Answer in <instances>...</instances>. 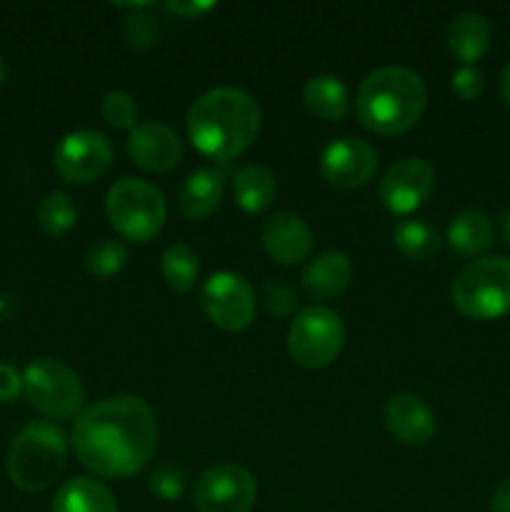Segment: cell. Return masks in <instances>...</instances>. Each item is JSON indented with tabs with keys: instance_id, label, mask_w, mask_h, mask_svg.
<instances>
[{
	"instance_id": "obj_20",
	"label": "cell",
	"mask_w": 510,
	"mask_h": 512,
	"mask_svg": "<svg viewBox=\"0 0 510 512\" xmlns=\"http://www.w3.org/2000/svg\"><path fill=\"white\" fill-rule=\"evenodd\" d=\"M53 512H118V500L95 478H73L55 493Z\"/></svg>"
},
{
	"instance_id": "obj_2",
	"label": "cell",
	"mask_w": 510,
	"mask_h": 512,
	"mask_svg": "<svg viewBox=\"0 0 510 512\" xmlns=\"http://www.w3.org/2000/svg\"><path fill=\"white\" fill-rule=\"evenodd\" d=\"M185 125L198 153L215 160H233L258 140L263 113L253 95L225 85L200 95L190 105Z\"/></svg>"
},
{
	"instance_id": "obj_18",
	"label": "cell",
	"mask_w": 510,
	"mask_h": 512,
	"mask_svg": "<svg viewBox=\"0 0 510 512\" xmlns=\"http://www.w3.org/2000/svg\"><path fill=\"white\" fill-rule=\"evenodd\" d=\"M493 28L480 13H460L445 30V45L450 55L463 65H475L490 50Z\"/></svg>"
},
{
	"instance_id": "obj_32",
	"label": "cell",
	"mask_w": 510,
	"mask_h": 512,
	"mask_svg": "<svg viewBox=\"0 0 510 512\" xmlns=\"http://www.w3.org/2000/svg\"><path fill=\"white\" fill-rule=\"evenodd\" d=\"M263 303L270 315L285 318V315H290L295 310V293L290 290V285L280 283V280H268L263 285Z\"/></svg>"
},
{
	"instance_id": "obj_23",
	"label": "cell",
	"mask_w": 510,
	"mask_h": 512,
	"mask_svg": "<svg viewBox=\"0 0 510 512\" xmlns=\"http://www.w3.org/2000/svg\"><path fill=\"white\" fill-rule=\"evenodd\" d=\"M233 193L240 208L255 215L273 205L278 185H275V175L265 165H243L233 175Z\"/></svg>"
},
{
	"instance_id": "obj_27",
	"label": "cell",
	"mask_w": 510,
	"mask_h": 512,
	"mask_svg": "<svg viewBox=\"0 0 510 512\" xmlns=\"http://www.w3.org/2000/svg\"><path fill=\"white\" fill-rule=\"evenodd\" d=\"M128 265V248L115 238H103L95 245H90L85 253V270L93 278L108 280L118 275Z\"/></svg>"
},
{
	"instance_id": "obj_14",
	"label": "cell",
	"mask_w": 510,
	"mask_h": 512,
	"mask_svg": "<svg viewBox=\"0 0 510 512\" xmlns=\"http://www.w3.org/2000/svg\"><path fill=\"white\" fill-rule=\"evenodd\" d=\"M128 158L145 173H170L183 160V140L163 123H138L128 133Z\"/></svg>"
},
{
	"instance_id": "obj_12",
	"label": "cell",
	"mask_w": 510,
	"mask_h": 512,
	"mask_svg": "<svg viewBox=\"0 0 510 512\" xmlns=\"http://www.w3.org/2000/svg\"><path fill=\"white\" fill-rule=\"evenodd\" d=\"M435 170L423 158H403L380 180V200L393 215H410L433 195Z\"/></svg>"
},
{
	"instance_id": "obj_1",
	"label": "cell",
	"mask_w": 510,
	"mask_h": 512,
	"mask_svg": "<svg viewBox=\"0 0 510 512\" xmlns=\"http://www.w3.org/2000/svg\"><path fill=\"white\" fill-rule=\"evenodd\" d=\"M80 465L100 478H130L153 460L158 420L138 395H115L80 410L70 435Z\"/></svg>"
},
{
	"instance_id": "obj_22",
	"label": "cell",
	"mask_w": 510,
	"mask_h": 512,
	"mask_svg": "<svg viewBox=\"0 0 510 512\" xmlns=\"http://www.w3.org/2000/svg\"><path fill=\"white\" fill-rule=\"evenodd\" d=\"M493 243V225L480 210H463L448 225V245L460 258H475Z\"/></svg>"
},
{
	"instance_id": "obj_33",
	"label": "cell",
	"mask_w": 510,
	"mask_h": 512,
	"mask_svg": "<svg viewBox=\"0 0 510 512\" xmlns=\"http://www.w3.org/2000/svg\"><path fill=\"white\" fill-rule=\"evenodd\" d=\"M23 395V380L10 365H0V403H13Z\"/></svg>"
},
{
	"instance_id": "obj_4",
	"label": "cell",
	"mask_w": 510,
	"mask_h": 512,
	"mask_svg": "<svg viewBox=\"0 0 510 512\" xmlns=\"http://www.w3.org/2000/svg\"><path fill=\"white\" fill-rule=\"evenodd\" d=\"M68 460L65 433L50 420H33L13 438L8 450V478L25 493H43L63 475Z\"/></svg>"
},
{
	"instance_id": "obj_15",
	"label": "cell",
	"mask_w": 510,
	"mask_h": 512,
	"mask_svg": "<svg viewBox=\"0 0 510 512\" xmlns=\"http://www.w3.org/2000/svg\"><path fill=\"white\" fill-rule=\"evenodd\" d=\"M260 243L265 253L280 265L303 263L313 253V230L300 215L290 210H278L260 228Z\"/></svg>"
},
{
	"instance_id": "obj_19",
	"label": "cell",
	"mask_w": 510,
	"mask_h": 512,
	"mask_svg": "<svg viewBox=\"0 0 510 512\" xmlns=\"http://www.w3.org/2000/svg\"><path fill=\"white\" fill-rule=\"evenodd\" d=\"M223 200V175L213 168H200L180 185L178 205L188 220H205L220 208Z\"/></svg>"
},
{
	"instance_id": "obj_3",
	"label": "cell",
	"mask_w": 510,
	"mask_h": 512,
	"mask_svg": "<svg viewBox=\"0 0 510 512\" xmlns=\"http://www.w3.org/2000/svg\"><path fill=\"white\" fill-rule=\"evenodd\" d=\"M428 90L418 73L403 65H385L365 75L355 98L363 128L378 135H403L423 118Z\"/></svg>"
},
{
	"instance_id": "obj_16",
	"label": "cell",
	"mask_w": 510,
	"mask_h": 512,
	"mask_svg": "<svg viewBox=\"0 0 510 512\" xmlns=\"http://www.w3.org/2000/svg\"><path fill=\"white\" fill-rule=\"evenodd\" d=\"M383 418L388 433L403 445H410V448L428 445L435 438V430H438L433 410L428 408L423 398L413 393L390 395L388 403H385Z\"/></svg>"
},
{
	"instance_id": "obj_10",
	"label": "cell",
	"mask_w": 510,
	"mask_h": 512,
	"mask_svg": "<svg viewBox=\"0 0 510 512\" xmlns=\"http://www.w3.org/2000/svg\"><path fill=\"white\" fill-rule=\"evenodd\" d=\"M258 500L253 473L238 463H220L205 470L193 488L198 512H250Z\"/></svg>"
},
{
	"instance_id": "obj_28",
	"label": "cell",
	"mask_w": 510,
	"mask_h": 512,
	"mask_svg": "<svg viewBox=\"0 0 510 512\" xmlns=\"http://www.w3.org/2000/svg\"><path fill=\"white\" fill-rule=\"evenodd\" d=\"M100 113L103 120L115 130H133L138 125V105H135L133 95L125 93V90H110L103 95V103H100Z\"/></svg>"
},
{
	"instance_id": "obj_34",
	"label": "cell",
	"mask_w": 510,
	"mask_h": 512,
	"mask_svg": "<svg viewBox=\"0 0 510 512\" xmlns=\"http://www.w3.org/2000/svg\"><path fill=\"white\" fill-rule=\"evenodd\" d=\"M165 8L173 15H180V18H198V15L213 10L215 3H168Z\"/></svg>"
},
{
	"instance_id": "obj_31",
	"label": "cell",
	"mask_w": 510,
	"mask_h": 512,
	"mask_svg": "<svg viewBox=\"0 0 510 512\" xmlns=\"http://www.w3.org/2000/svg\"><path fill=\"white\" fill-rule=\"evenodd\" d=\"M450 88L458 95L460 100L470 103V100H478L485 90V75L483 70L475 68V65H460L458 70L450 78Z\"/></svg>"
},
{
	"instance_id": "obj_21",
	"label": "cell",
	"mask_w": 510,
	"mask_h": 512,
	"mask_svg": "<svg viewBox=\"0 0 510 512\" xmlns=\"http://www.w3.org/2000/svg\"><path fill=\"white\" fill-rule=\"evenodd\" d=\"M303 105L313 118L325 120V123L343 120L350 105L348 88L335 75H315L305 83Z\"/></svg>"
},
{
	"instance_id": "obj_17",
	"label": "cell",
	"mask_w": 510,
	"mask_h": 512,
	"mask_svg": "<svg viewBox=\"0 0 510 512\" xmlns=\"http://www.w3.org/2000/svg\"><path fill=\"white\" fill-rule=\"evenodd\" d=\"M350 278H353V265H350L348 255L340 250H325L305 265L300 283L310 300L328 303L348 290Z\"/></svg>"
},
{
	"instance_id": "obj_30",
	"label": "cell",
	"mask_w": 510,
	"mask_h": 512,
	"mask_svg": "<svg viewBox=\"0 0 510 512\" xmlns=\"http://www.w3.org/2000/svg\"><path fill=\"white\" fill-rule=\"evenodd\" d=\"M150 493L155 495L158 500L163 503H173L183 495L185 490V473L175 465H158L150 475V483H148Z\"/></svg>"
},
{
	"instance_id": "obj_11",
	"label": "cell",
	"mask_w": 510,
	"mask_h": 512,
	"mask_svg": "<svg viewBox=\"0 0 510 512\" xmlns=\"http://www.w3.org/2000/svg\"><path fill=\"white\" fill-rule=\"evenodd\" d=\"M53 165L65 183L90 185L113 165V143L98 130H73L55 148Z\"/></svg>"
},
{
	"instance_id": "obj_5",
	"label": "cell",
	"mask_w": 510,
	"mask_h": 512,
	"mask_svg": "<svg viewBox=\"0 0 510 512\" xmlns=\"http://www.w3.org/2000/svg\"><path fill=\"white\" fill-rule=\"evenodd\" d=\"M455 310L470 320H498L510 315V260H473L450 283Z\"/></svg>"
},
{
	"instance_id": "obj_13",
	"label": "cell",
	"mask_w": 510,
	"mask_h": 512,
	"mask_svg": "<svg viewBox=\"0 0 510 512\" xmlns=\"http://www.w3.org/2000/svg\"><path fill=\"white\" fill-rule=\"evenodd\" d=\"M378 170V153L370 143L358 138H340L320 155V175L328 185L340 190L363 188Z\"/></svg>"
},
{
	"instance_id": "obj_38",
	"label": "cell",
	"mask_w": 510,
	"mask_h": 512,
	"mask_svg": "<svg viewBox=\"0 0 510 512\" xmlns=\"http://www.w3.org/2000/svg\"><path fill=\"white\" fill-rule=\"evenodd\" d=\"M5 80H8V65H5L3 55H0V88L5 85Z\"/></svg>"
},
{
	"instance_id": "obj_26",
	"label": "cell",
	"mask_w": 510,
	"mask_h": 512,
	"mask_svg": "<svg viewBox=\"0 0 510 512\" xmlns=\"http://www.w3.org/2000/svg\"><path fill=\"white\" fill-rule=\"evenodd\" d=\"M78 223V208L68 193H48L38 205V225L50 238H63Z\"/></svg>"
},
{
	"instance_id": "obj_25",
	"label": "cell",
	"mask_w": 510,
	"mask_h": 512,
	"mask_svg": "<svg viewBox=\"0 0 510 512\" xmlns=\"http://www.w3.org/2000/svg\"><path fill=\"white\" fill-rule=\"evenodd\" d=\"M160 273H163L165 285L175 293H190L195 288V280L200 273V258L190 245L175 243L165 248L160 258Z\"/></svg>"
},
{
	"instance_id": "obj_6",
	"label": "cell",
	"mask_w": 510,
	"mask_h": 512,
	"mask_svg": "<svg viewBox=\"0 0 510 512\" xmlns=\"http://www.w3.org/2000/svg\"><path fill=\"white\" fill-rule=\"evenodd\" d=\"M105 213L110 225L128 243L145 245L163 230L168 218L165 195L145 180L123 178L110 185L105 195Z\"/></svg>"
},
{
	"instance_id": "obj_24",
	"label": "cell",
	"mask_w": 510,
	"mask_h": 512,
	"mask_svg": "<svg viewBox=\"0 0 510 512\" xmlns=\"http://www.w3.org/2000/svg\"><path fill=\"white\" fill-rule=\"evenodd\" d=\"M393 243L413 263H428L438 255L440 235L430 223L418 218L400 220L393 230Z\"/></svg>"
},
{
	"instance_id": "obj_35",
	"label": "cell",
	"mask_w": 510,
	"mask_h": 512,
	"mask_svg": "<svg viewBox=\"0 0 510 512\" xmlns=\"http://www.w3.org/2000/svg\"><path fill=\"white\" fill-rule=\"evenodd\" d=\"M490 512H510V475L495 488L490 498Z\"/></svg>"
},
{
	"instance_id": "obj_9",
	"label": "cell",
	"mask_w": 510,
	"mask_h": 512,
	"mask_svg": "<svg viewBox=\"0 0 510 512\" xmlns=\"http://www.w3.org/2000/svg\"><path fill=\"white\" fill-rule=\"evenodd\" d=\"M200 308L215 328L240 333L255 320V290L243 275L215 273L200 288Z\"/></svg>"
},
{
	"instance_id": "obj_7",
	"label": "cell",
	"mask_w": 510,
	"mask_h": 512,
	"mask_svg": "<svg viewBox=\"0 0 510 512\" xmlns=\"http://www.w3.org/2000/svg\"><path fill=\"white\" fill-rule=\"evenodd\" d=\"M23 395L45 418H78L85 405V388L70 365L55 358H38L25 365Z\"/></svg>"
},
{
	"instance_id": "obj_8",
	"label": "cell",
	"mask_w": 510,
	"mask_h": 512,
	"mask_svg": "<svg viewBox=\"0 0 510 512\" xmlns=\"http://www.w3.org/2000/svg\"><path fill=\"white\" fill-rule=\"evenodd\" d=\"M345 345V325L335 310L325 305L303 308L288 330V353L300 368L320 370L338 360Z\"/></svg>"
},
{
	"instance_id": "obj_29",
	"label": "cell",
	"mask_w": 510,
	"mask_h": 512,
	"mask_svg": "<svg viewBox=\"0 0 510 512\" xmlns=\"http://www.w3.org/2000/svg\"><path fill=\"white\" fill-rule=\"evenodd\" d=\"M120 30H123L125 43L135 50H150L158 43V20L148 10H138V13L128 15Z\"/></svg>"
},
{
	"instance_id": "obj_37",
	"label": "cell",
	"mask_w": 510,
	"mask_h": 512,
	"mask_svg": "<svg viewBox=\"0 0 510 512\" xmlns=\"http://www.w3.org/2000/svg\"><path fill=\"white\" fill-rule=\"evenodd\" d=\"M503 238H505V245L510 248V210L505 213V218H503Z\"/></svg>"
},
{
	"instance_id": "obj_36",
	"label": "cell",
	"mask_w": 510,
	"mask_h": 512,
	"mask_svg": "<svg viewBox=\"0 0 510 512\" xmlns=\"http://www.w3.org/2000/svg\"><path fill=\"white\" fill-rule=\"evenodd\" d=\"M500 98H503V103L510 108V60L503 68V73H500Z\"/></svg>"
}]
</instances>
